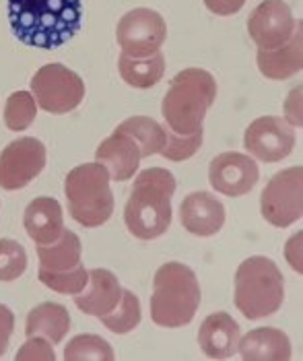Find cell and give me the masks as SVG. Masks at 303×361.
I'll return each mask as SVG.
<instances>
[{"mask_svg": "<svg viewBox=\"0 0 303 361\" xmlns=\"http://www.w3.org/2000/svg\"><path fill=\"white\" fill-rule=\"evenodd\" d=\"M8 23L25 46L54 50L83 25L81 0H8Z\"/></svg>", "mask_w": 303, "mask_h": 361, "instance_id": "6da1fadb", "label": "cell"}, {"mask_svg": "<svg viewBox=\"0 0 303 361\" xmlns=\"http://www.w3.org/2000/svg\"><path fill=\"white\" fill-rule=\"evenodd\" d=\"M175 178L169 169L149 167L138 173L124 209L128 231L138 240L161 238L171 225V196Z\"/></svg>", "mask_w": 303, "mask_h": 361, "instance_id": "7a4b0ae2", "label": "cell"}, {"mask_svg": "<svg viewBox=\"0 0 303 361\" xmlns=\"http://www.w3.org/2000/svg\"><path fill=\"white\" fill-rule=\"evenodd\" d=\"M217 99V81L202 68L178 73L161 102L166 128L175 135H194L202 130L209 108Z\"/></svg>", "mask_w": 303, "mask_h": 361, "instance_id": "3957f363", "label": "cell"}, {"mask_svg": "<svg viewBox=\"0 0 303 361\" xmlns=\"http://www.w3.org/2000/svg\"><path fill=\"white\" fill-rule=\"evenodd\" d=\"M200 298V285L192 269L182 262H167L153 279L151 318L157 326L182 329L194 320Z\"/></svg>", "mask_w": 303, "mask_h": 361, "instance_id": "277c9868", "label": "cell"}, {"mask_svg": "<svg viewBox=\"0 0 303 361\" xmlns=\"http://www.w3.org/2000/svg\"><path fill=\"white\" fill-rule=\"evenodd\" d=\"M285 300V279L271 258L249 256L235 273L233 302L248 320L273 316Z\"/></svg>", "mask_w": 303, "mask_h": 361, "instance_id": "5b68a950", "label": "cell"}, {"mask_svg": "<svg viewBox=\"0 0 303 361\" xmlns=\"http://www.w3.org/2000/svg\"><path fill=\"white\" fill-rule=\"evenodd\" d=\"M64 195L73 219L83 227H99L110 221L113 213L110 173L99 161L70 169L64 182Z\"/></svg>", "mask_w": 303, "mask_h": 361, "instance_id": "8992f818", "label": "cell"}, {"mask_svg": "<svg viewBox=\"0 0 303 361\" xmlns=\"http://www.w3.org/2000/svg\"><path fill=\"white\" fill-rule=\"evenodd\" d=\"M31 89L35 104L50 114L77 110L85 97L83 79L58 62L42 66L31 79Z\"/></svg>", "mask_w": 303, "mask_h": 361, "instance_id": "52a82bcc", "label": "cell"}, {"mask_svg": "<svg viewBox=\"0 0 303 361\" xmlns=\"http://www.w3.org/2000/svg\"><path fill=\"white\" fill-rule=\"evenodd\" d=\"M260 211L275 227H289L303 215V167L278 171L260 196Z\"/></svg>", "mask_w": 303, "mask_h": 361, "instance_id": "ba28073f", "label": "cell"}, {"mask_svg": "<svg viewBox=\"0 0 303 361\" xmlns=\"http://www.w3.org/2000/svg\"><path fill=\"white\" fill-rule=\"evenodd\" d=\"M116 35L124 54L147 58L159 52L166 42V19L151 8H132L120 19Z\"/></svg>", "mask_w": 303, "mask_h": 361, "instance_id": "9c48e42d", "label": "cell"}, {"mask_svg": "<svg viewBox=\"0 0 303 361\" xmlns=\"http://www.w3.org/2000/svg\"><path fill=\"white\" fill-rule=\"evenodd\" d=\"M46 167V147L33 137L8 142L0 153V188L21 190Z\"/></svg>", "mask_w": 303, "mask_h": 361, "instance_id": "30bf717a", "label": "cell"}, {"mask_svg": "<svg viewBox=\"0 0 303 361\" xmlns=\"http://www.w3.org/2000/svg\"><path fill=\"white\" fill-rule=\"evenodd\" d=\"M297 23L287 2L264 0L249 15L248 33L260 50H275L291 39Z\"/></svg>", "mask_w": 303, "mask_h": 361, "instance_id": "8fae6325", "label": "cell"}, {"mask_svg": "<svg viewBox=\"0 0 303 361\" xmlns=\"http://www.w3.org/2000/svg\"><path fill=\"white\" fill-rule=\"evenodd\" d=\"M244 147L256 159L276 164L291 155L295 147V133L285 120L276 116H264L248 126L244 135Z\"/></svg>", "mask_w": 303, "mask_h": 361, "instance_id": "7c38bea8", "label": "cell"}, {"mask_svg": "<svg viewBox=\"0 0 303 361\" xmlns=\"http://www.w3.org/2000/svg\"><path fill=\"white\" fill-rule=\"evenodd\" d=\"M260 171L256 161L244 153H221L209 167V182L211 186L225 196L237 198L254 190Z\"/></svg>", "mask_w": 303, "mask_h": 361, "instance_id": "4fadbf2b", "label": "cell"}, {"mask_svg": "<svg viewBox=\"0 0 303 361\" xmlns=\"http://www.w3.org/2000/svg\"><path fill=\"white\" fill-rule=\"evenodd\" d=\"M180 221L192 235L209 238L225 225V207L211 192H192L180 204Z\"/></svg>", "mask_w": 303, "mask_h": 361, "instance_id": "5bb4252c", "label": "cell"}, {"mask_svg": "<svg viewBox=\"0 0 303 361\" xmlns=\"http://www.w3.org/2000/svg\"><path fill=\"white\" fill-rule=\"evenodd\" d=\"M95 157L108 169L111 180L124 182V180H130L132 173L138 169L142 153L137 140L128 133L116 128L113 135L99 145V149L95 151Z\"/></svg>", "mask_w": 303, "mask_h": 361, "instance_id": "9a60e30c", "label": "cell"}, {"mask_svg": "<svg viewBox=\"0 0 303 361\" xmlns=\"http://www.w3.org/2000/svg\"><path fill=\"white\" fill-rule=\"evenodd\" d=\"M122 298V287L118 277L108 269L89 271V281L81 293L75 295V306L87 316H106L118 306Z\"/></svg>", "mask_w": 303, "mask_h": 361, "instance_id": "2e32d148", "label": "cell"}, {"mask_svg": "<svg viewBox=\"0 0 303 361\" xmlns=\"http://www.w3.org/2000/svg\"><path fill=\"white\" fill-rule=\"evenodd\" d=\"M198 345L211 360H227L235 355L240 345V324L227 314L217 312L204 318L198 331Z\"/></svg>", "mask_w": 303, "mask_h": 361, "instance_id": "e0dca14e", "label": "cell"}, {"mask_svg": "<svg viewBox=\"0 0 303 361\" xmlns=\"http://www.w3.org/2000/svg\"><path fill=\"white\" fill-rule=\"evenodd\" d=\"M303 23L299 21L291 39L275 50H258V68L266 79L285 81L299 73L303 66Z\"/></svg>", "mask_w": 303, "mask_h": 361, "instance_id": "ac0fdd59", "label": "cell"}, {"mask_svg": "<svg viewBox=\"0 0 303 361\" xmlns=\"http://www.w3.org/2000/svg\"><path fill=\"white\" fill-rule=\"evenodd\" d=\"M23 223L35 244H52L64 231L62 207L52 196H37L27 204Z\"/></svg>", "mask_w": 303, "mask_h": 361, "instance_id": "d6986e66", "label": "cell"}, {"mask_svg": "<svg viewBox=\"0 0 303 361\" xmlns=\"http://www.w3.org/2000/svg\"><path fill=\"white\" fill-rule=\"evenodd\" d=\"M242 360L248 361H287L291 360V341L289 336L273 329H254L237 345Z\"/></svg>", "mask_w": 303, "mask_h": 361, "instance_id": "ffe728a7", "label": "cell"}, {"mask_svg": "<svg viewBox=\"0 0 303 361\" xmlns=\"http://www.w3.org/2000/svg\"><path fill=\"white\" fill-rule=\"evenodd\" d=\"M83 246L75 231L64 229L62 235L52 244H37L39 271L46 273H66L81 264Z\"/></svg>", "mask_w": 303, "mask_h": 361, "instance_id": "44dd1931", "label": "cell"}, {"mask_svg": "<svg viewBox=\"0 0 303 361\" xmlns=\"http://www.w3.org/2000/svg\"><path fill=\"white\" fill-rule=\"evenodd\" d=\"M70 331V314L60 304H39L27 314L25 334L29 336H44L52 345L60 343Z\"/></svg>", "mask_w": 303, "mask_h": 361, "instance_id": "7402d4cb", "label": "cell"}, {"mask_svg": "<svg viewBox=\"0 0 303 361\" xmlns=\"http://www.w3.org/2000/svg\"><path fill=\"white\" fill-rule=\"evenodd\" d=\"M118 68L120 77L128 85L137 89H149L161 81L166 73V56L161 54V50L147 58H132L122 52L118 60Z\"/></svg>", "mask_w": 303, "mask_h": 361, "instance_id": "603a6c76", "label": "cell"}, {"mask_svg": "<svg viewBox=\"0 0 303 361\" xmlns=\"http://www.w3.org/2000/svg\"><path fill=\"white\" fill-rule=\"evenodd\" d=\"M118 130L128 133L132 139L137 140L142 157L157 155V153H161V149L166 147V128H163L157 120H153V118H147V116H132V118L124 120V122L118 126Z\"/></svg>", "mask_w": 303, "mask_h": 361, "instance_id": "cb8c5ba5", "label": "cell"}, {"mask_svg": "<svg viewBox=\"0 0 303 361\" xmlns=\"http://www.w3.org/2000/svg\"><path fill=\"white\" fill-rule=\"evenodd\" d=\"M101 322L106 329H110L111 333H132L140 324V302L137 295L128 289H122V298H120L118 306L113 307L110 314L101 316Z\"/></svg>", "mask_w": 303, "mask_h": 361, "instance_id": "d4e9b609", "label": "cell"}, {"mask_svg": "<svg viewBox=\"0 0 303 361\" xmlns=\"http://www.w3.org/2000/svg\"><path fill=\"white\" fill-rule=\"evenodd\" d=\"M66 361H111L113 351L110 343L97 334H79L64 347Z\"/></svg>", "mask_w": 303, "mask_h": 361, "instance_id": "484cf974", "label": "cell"}, {"mask_svg": "<svg viewBox=\"0 0 303 361\" xmlns=\"http://www.w3.org/2000/svg\"><path fill=\"white\" fill-rule=\"evenodd\" d=\"M37 116V104L35 97L27 91H17L6 99L4 106V124L8 130L21 133L33 124Z\"/></svg>", "mask_w": 303, "mask_h": 361, "instance_id": "4316f807", "label": "cell"}, {"mask_svg": "<svg viewBox=\"0 0 303 361\" xmlns=\"http://www.w3.org/2000/svg\"><path fill=\"white\" fill-rule=\"evenodd\" d=\"M39 281L50 287L56 293H62V295H77L81 293L89 281V271L85 269L83 264L75 267L73 271H66V273H46V271H39Z\"/></svg>", "mask_w": 303, "mask_h": 361, "instance_id": "83f0119b", "label": "cell"}, {"mask_svg": "<svg viewBox=\"0 0 303 361\" xmlns=\"http://www.w3.org/2000/svg\"><path fill=\"white\" fill-rule=\"evenodd\" d=\"M27 269V252L15 240H0V281L19 279Z\"/></svg>", "mask_w": 303, "mask_h": 361, "instance_id": "f1b7e54d", "label": "cell"}, {"mask_svg": "<svg viewBox=\"0 0 303 361\" xmlns=\"http://www.w3.org/2000/svg\"><path fill=\"white\" fill-rule=\"evenodd\" d=\"M202 133H194V135H175L166 128V147L161 149V157H166L169 161H186L196 151L202 147Z\"/></svg>", "mask_w": 303, "mask_h": 361, "instance_id": "f546056e", "label": "cell"}, {"mask_svg": "<svg viewBox=\"0 0 303 361\" xmlns=\"http://www.w3.org/2000/svg\"><path fill=\"white\" fill-rule=\"evenodd\" d=\"M17 360H39V361H54L56 353L50 347V341H46L44 336H29L27 343L17 351Z\"/></svg>", "mask_w": 303, "mask_h": 361, "instance_id": "4dcf8cb0", "label": "cell"}, {"mask_svg": "<svg viewBox=\"0 0 303 361\" xmlns=\"http://www.w3.org/2000/svg\"><path fill=\"white\" fill-rule=\"evenodd\" d=\"M15 331V314L6 306L0 304V355L6 353L11 334Z\"/></svg>", "mask_w": 303, "mask_h": 361, "instance_id": "1f68e13d", "label": "cell"}, {"mask_svg": "<svg viewBox=\"0 0 303 361\" xmlns=\"http://www.w3.org/2000/svg\"><path fill=\"white\" fill-rule=\"evenodd\" d=\"M206 8L219 17H229L242 11V6L246 4V0H204Z\"/></svg>", "mask_w": 303, "mask_h": 361, "instance_id": "d6a6232c", "label": "cell"}]
</instances>
